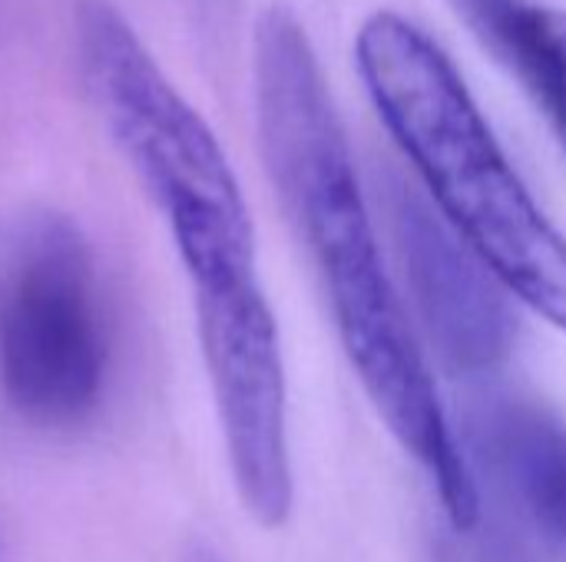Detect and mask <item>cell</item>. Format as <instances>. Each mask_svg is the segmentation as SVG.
<instances>
[{
	"instance_id": "obj_7",
	"label": "cell",
	"mask_w": 566,
	"mask_h": 562,
	"mask_svg": "<svg viewBox=\"0 0 566 562\" xmlns=\"http://www.w3.org/2000/svg\"><path fill=\"white\" fill-rule=\"evenodd\" d=\"M471 441L507 503L566 550V421L504 397L471 417Z\"/></svg>"
},
{
	"instance_id": "obj_5",
	"label": "cell",
	"mask_w": 566,
	"mask_h": 562,
	"mask_svg": "<svg viewBox=\"0 0 566 562\" xmlns=\"http://www.w3.org/2000/svg\"><path fill=\"white\" fill-rule=\"evenodd\" d=\"M219 431L245 513L279 530L292 517L289 394L279 325L259 282L192 295Z\"/></svg>"
},
{
	"instance_id": "obj_10",
	"label": "cell",
	"mask_w": 566,
	"mask_h": 562,
	"mask_svg": "<svg viewBox=\"0 0 566 562\" xmlns=\"http://www.w3.org/2000/svg\"><path fill=\"white\" fill-rule=\"evenodd\" d=\"M537 33L544 40V50L551 53L554 66L560 70V79L566 86V10L537 7Z\"/></svg>"
},
{
	"instance_id": "obj_8",
	"label": "cell",
	"mask_w": 566,
	"mask_h": 562,
	"mask_svg": "<svg viewBox=\"0 0 566 562\" xmlns=\"http://www.w3.org/2000/svg\"><path fill=\"white\" fill-rule=\"evenodd\" d=\"M464 20L534 93L566 146V86L537 33V7L524 0H454Z\"/></svg>"
},
{
	"instance_id": "obj_11",
	"label": "cell",
	"mask_w": 566,
	"mask_h": 562,
	"mask_svg": "<svg viewBox=\"0 0 566 562\" xmlns=\"http://www.w3.org/2000/svg\"><path fill=\"white\" fill-rule=\"evenodd\" d=\"M176 562H219V556L212 550H206V547H189Z\"/></svg>"
},
{
	"instance_id": "obj_9",
	"label": "cell",
	"mask_w": 566,
	"mask_h": 562,
	"mask_svg": "<svg viewBox=\"0 0 566 562\" xmlns=\"http://www.w3.org/2000/svg\"><path fill=\"white\" fill-rule=\"evenodd\" d=\"M434 562H547V556L531 540V530L524 523L488 520V513L481 510L478 527H448V533L438 540Z\"/></svg>"
},
{
	"instance_id": "obj_2",
	"label": "cell",
	"mask_w": 566,
	"mask_h": 562,
	"mask_svg": "<svg viewBox=\"0 0 566 562\" xmlns=\"http://www.w3.org/2000/svg\"><path fill=\"white\" fill-rule=\"evenodd\" d=\"M355 63L451 232L507 295L566 331V235L517 176L454 60L405 13L375 10L358 26Z\"/></svg>"
},
{
	"instance_id": "obj_4",
	"label": "cell",
	"mask_w": 566,
	"mask_h": 562,
	"mask_svg": "<svg viewBox=\"0 0 566 562\" xmlns=\"http://www.w3.org/2000/svg\"><path fill=\"white\" fill-rule=\"evenodd\" d=\"M113 374V325L83 229L33 209L0 229V394L40 431L90 424Z\"/></svg>"
},
{
	"instance_id": "obj_1",
	"label": "cell",
	"mask_w": 566,
	"mask_h": 562,
	"mask_svg": "<svg viewBox=\"0 0 566 562\" xmlns=\"http://www.w3.org/2000/svg\"><path fill=\"white\" fill-rule=\"evenodd\" d=\"M252 93L269 179L312 255L342 348L371 407L434 480L448 527H478L484 510L478 480L385 268L348 132L312 36L285 3H269L255 20Z\"/></svg>"
},
{
	"instance_id": "obj_6",
	"label": "cell",
	"mask_w": 566,
	"mask_h": 562,
	"mask_svg": "<svg viewBox=\"0 0 566 562\" xmlns=\"http://www.w3.org/2000/svg\"><path fill=\"white\" fill-rule=\"evenodd\" d=\"M391 222L411 301L441 361L458 374L501 368L517 341L507 288L418 192L395 185Z\"/></svg>"
},
{
	"instance_id": "obj_3",
	"label": "cell",
	"mask_w": 566,
	"mask_h": 562,
	"mask_svg": "<svg viewBox=\"0 0 566 562\" xmlns=\"http://www.w3.org/2000/svg\"><path fill=\"white\" fill-rule=\"evenodd\" d=\"M73 56L93 113L169 229L192 295L259 282L252 212L222 142L119 7H73Z\"/></svg>"
}]
</instances>
